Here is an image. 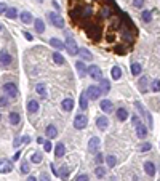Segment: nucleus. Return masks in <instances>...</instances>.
<instances>
[{"mask_svg":"<svg viewBox=\"0 0 160 181\" xmlns=\"http://www.w3.org/2000/svg\"><path fill=\"white\" fill-rule=\"evenodd\" d=\"M87 95H88V98H90V100H98L99 96L102 95V90H101V87L90 85V87L87 88Z\"/></svg>","mask_w":160,"mask_h":181,"instance_id":"obj_1","label":"nucleus"},{"mask_svg":"<svg viewBox=\"0 0 160 181\" xmlns=\"http://www.w3.org/2000/svg\"><path fill=\"white\" fill-rule=\"evenodd\" d=\"M87 123H88V119L83 116V114H77L75 119H74V127L78 128V130H83L87 127Z\"/></svg>","mask_w":160,"mask_h":181,"instance_id":"obj_2","label":"nucleus"},{"mask_svg":"<svg viewBox=\"0 0 160 181\" xmlns=\"http://www.w3.org/2000/svg\"><path fill=\"white\" fill-rule=\"evenodd\" d=\"M48 18L51 21V24L55 27H59V29H62L64 27V19L58 15V13H48Z\"/></svg>","mask_w":160,"mask_h":181,"instance_id":"obj_3","label":"nucleus"},{"mask_svg":"<svg viewBox=\"0 0 160 181\" xmlns=\"http://www.w3.org/2000/svg\"><path fill=\"white\" fill-rule=\"evenodd\" d=\"M3 91H7V95L11 96V98H15V96L18 95V87L15 85V83L8 82V83H5V85H3Z\"/></svg>","mask_w":160,"mask_h":181,"instance_id":"obj_4","label":"nucleus"},{"mask_svg":"<svg viewBox=\"0 0 160 181\" xmlns=\"http://www.w3.org/2000/svg\"><path fill=\"white\" fill-rule=\"evenodd\" d=\"M88 75L91 79H96V80H101L102 79V72H101V69L98 66H90L88 67Z\"/></svg>","mask_w":160,"mask_h":181,"instance_id":"obj_5","label":"nucleus"},{"mask_svg":"<svg viewBox=\"0 0 160 181\" xmlns=\"http://www.w3.org/2000/svg\"><path fill=\"white\" fill-rule=\"evenodd\" d=\"M66 48H68V51L71 54H78V47L75 45V40H72L71 37H68V40H66Z\"/></svg>","mask_w":160,"mask_h":181,"instance_id":"obj_6","label":"nucleus"},{"mask_svg":"<svg viewBox=\"0 0 160 181\" xmlns=\"http://www.w3.org/2000/svg\"><path fill=\"white\" fill-rule=\"evenodd\" d=\"M10 63H11V56H10V53H7L5 50H2V51H0V64H2V67L10 66Z\"/></svg>","mask_w":160,"mask_h":181,"instance_id":"obj_7","label":"nucleus"},{"mask_svg":"<svg viewBox=\"0 0 160 181\" xmlns=\"http://www.w3.org/2000/svg\"><path fill=\"white\" fill-rule=\"evenodd\" d=\"M75 69H77V72H78L80 77H85L88 74V69H87V66H85L83 61H77L75 63Z\"/></svg>","mask_w":160,"mask_h":181,"instance_id":"obj_8","label":"nucleus"},{"mask_svg":"<svg viewBox=\"0 0 160 181\" xmlns=\"http://www.w3.org/2000/svg\"><path fill=\"white\" fill-rule=\"evenodd\" d=\"M96 127L99 130H106V128L109 127V119L108 117H98L96 119Z\"/></svg>","mask_w":160,"mask_h":181,"instance_id":"obj_9","label":"nucleus"},{"mask_svg":"<svg viewBox=\"0 0 160 181\" xmlns=\"http://www.w3.org/2000/svg\"><path fill=\"white\" fill-rule=\"evenodd\" d=\"M99 106H101V109L104 111V112H108V114H111L112 111H114V104H112L109 100H102Z\"/></svg>","mask_w":160,"mask_h":181,"instance_id":"obj_10","label":"nucleus"},{"mask_svg":"<svg viewBox=\"0 0 160 181\" xmlns=\"http://www.w3.org/2000/svg\"><path fill=\"white\" fill-rule=\"evenodd\" d=\"M88 149L91 152H96L99 149V138H91L90 143H88Z\"/></svg>","mask_w":160,"mask_h":181,"instance_id":"obj_11","label":"nucleus"},{"mask_svg":"<svg viewBox=\"0 0 160 181\" xmlns=\"http://www.w3.org/2000/svg\"><path fill=\"white\" fill-rule=\"evenodd\" d=\"M11 170H13L11 162L7 160V159H2V168H0V172H2V173H10Z\"/></svg>","mask_w":160,"mask_h":181,"instance_id":"obj_12","label":"nucleus"},{"mask_svg":"<svg viewBox=\"0 0 160 181\" xmlns=\"http://www.w3.org/2000/svg\"><path fill=\"white\" fill-rule=\"evenodd\" d=\"M117 119H118L120 122H125V120L128 119V111H127L125 107L117 109Z\"/></svg>","mask_w":160,"mask_h":181,"instance_id":"obj_13","label":"nucleus"},{"mask_svg":"<svg viewBox=\"0 0 160 181\" xmlns=\"http://www.w3.org/2000/svg\"><path fill=\"white\" fill-rule=\"evenodd\" d=\"M144 172L148 173L149 176H154L155 175V165L152 162H146L144 163Z\"/></svg>","mask_w":160,"mask_h":181,"instance_id":"obj_14","label":"nucleus"},{"mask_svg":"<svg viewBox=\"0 0 160 181\" xmlns=\"http://www.w3.org/2000/svg\"><path fill=\"white\" fill-rule=\"evenodd\" d=\"M136 135L139 138H146V136H148V128H146L142 123H138L136 125Z\"/></svg>","mask_w":160,"mask_h":181,"instance_id":"obj_15","label":"nucleus"},{"mask_svg":"<svg viewBox=\"0 0 160 181\" xmlns=\"http://www.w3.org/2000/svg\"><path fill=\"white\" fill-rule=\"evenodd\" d=\"M45 133H47L48 138H56V136H58V130H56L55 125H48L47 130H45Z\"/></svg>","mask_w":160,"mask_h":181,"instance_id":"obj_16","label":"nucleus"},{"mask_svg":"<svg viewBox=\"0 0 160 181\" xmlns=\"http://www.w3.org/2000/svg\"><path fill=\"white\" fill-rule=\"evenodd\" d=\"M34 26H35V32H37V34H43V31H45V23H43L42 19H35Z\"/></svg>","mask_w":160,"mask_h":181,"instance_id":"obj_17","label":"nucleus"},{"mask_svg":"<svg viewBox=\"0 0 160 181\" xmlns=\"http://www.w3.org/2000/svg\"><path fill=\"white\" fill-rule=\"evenodd\" d=\"M61 106H62L64 111H72V109H74V101H72V98H66V100L61 103Z\"/></svg>","mask_w":160,"mask_h":181,"instance_id":"obj_18","label":"nucleus"},{"mask_svg":"<svg viewBox=\"0 0 160 181\" xmlns=\"http://www.w3.org/2000/svg\"><path fill=\"white\" fill-rule=\"evenodd\" d=\"M55 154H56V157H64V154H66V147H64L62 143H58V144H56V147H55Z\"/></svg>","mask_w":160,"mask_h":181,"instance_id":"obj_19","label":"nucleus"},{"mask_svg":"<svg viewBox=\"0 0 160 181\" xmlns=\"http://www.w3.org/2000/svg\"><path fill=\"white\" fill-rule=\"evenodd\" d=\"M28 111L31 114H35L37 111H38V103L35 101V100H31L29 103H28Z\"/></svg>","mask_w":160,"mask_h":181,"instance_id":"obj_20","label":"nucleus"},{"mask_svg":"<svg viewBox=\"0 0 160 181\" xmlns=\"http://www.w3.org/2000/svg\"><path fill=\"white\" fill-rule=\"evenodd\" d=\"M78 54L82 56V59H87V61H91V59H93V54H91V53H90L87 48H80Z\"/></svg>","mask_w":160,"mask_h":181,"instance_id":"obj_21","label":"nucleus"},{"mask_svg":"<svg viewBox=\"0 0 160 181\" xmlns=\"http://www.w3.org/2000/svg\"><path fill=\"white\" fill-rule=\"evenodd\" d=\"M53 61H55L58 66H62V64L66 63V59L62 58V54H61V53H58V51H56V53H53Z\"/></svg>","mask_w":160,"mask_h":181,"instance_id":"obj_22","label":"nucleus"},{"mask_svg":"<svg viewBox=\"0 0 160 181\" xmlns=\"http://www.w3.org/2000/svg\"><path fill=\"white\" fill-rule=\"evenodd\" d=\"M80 107H82L83 111L88 107V95H87V93L80 95Z\"/></svg>","mask_w":160,"mask_h":181,"instance_id":"obj_23","label":"nucleus"},{"mask_svg":"<svg viewBox=\"0 0 160 181\" xmlns=\"http://www.w3.org/2000/svg\"><path fill=\"white\" fill-rule=\"evenodd\" d=\"M19 119H21V117H19L18 112H11V114L8 116V120H10L11 125H18V123H19Z\"/></svg>","mask_w":160,"mask_h":181,"instance_id":"obj_24","label":"nucleus"},{"mask_svg":"<svg viewBox=\"0 0 160 181\" xmlns=\"http://www.w3.org/2000/svg\"><path fill=\"white\" fill-rule=\"evenodd\" d=\"M99 82H101V90H102V93H109V90H111V83H109V80L101 79Z\"/></svg>","mask_w":160,"mask_h":181,"instance_id":"obj_25","label":"nucleus"},{"mask_svg":"<svg viewBox=\"0 0 160 181\" xmlns=\"http://www.w3.org/2000/svg\"><path fill=\"white\" fill-rule=\"evenodd\" d=\"M50 44H51V47H55L56 50H62V48L66 47V45L62 44V42H61V40H58V39H51V40H50Z\"/></svg>","mask_w":160,"mask_h":181,"instance_id":"obj_26","label":"nucleus"},{"mask_svg":"<svg viewBox=\"0 0 160 181\" xmlns=\"http://www.w3.org/2000/svg\"><path fill=\"white\" fill-rule=\"evenodd\" d=\"M35 91L42 96V98H45V96H47V87L43 85V83H38V85L35 87Z\"/></svg>","mask_w":160,"mask_h":181,"instance_id":"obj_27","label":"nucleus"},{"mask_svg":"<svg viewBox=\"0 0 160 181\" xmlns=\"http://www.w3.org/2000/svg\"><path fill=\"white\" fill-rule=\"evenodd\" d=\"M120 77H122V69H120L118 66H114V67H112V79L118 80Z\"/></svg>","mask_w":160,"mask_h":181,"instance_id":"obj_28","label":"nucleus"},{"mask_svg":"<svg viewBox=\"0 0 160 181\" xmlns=\"http://www.w3.org/2000/svg\"><path fill=\"white\" fill-rule=\"evenodd\" d=\"M19 16H21V21H22V23H26V24L32 21V15H31V13H28V11H22Z\"/></svg>","mask_w":160,"mask_h":181,"instance_id":"obj_29","label":"nucleus"},{"mask_svg":"<svg viewBox=\"0 0 160 181\" xmlns=\"http://www.w3.org/2000/svg\"><path fill=\"white\" fill-rule=\"evenodd\" d=\"M141 71H142V67H141L139 64H136V63L131 64V74H133V75H139Z\"/></svg>","mask_w":160,"mask_h":181,"instance_id":"obj_30","label":"nucleus"},{"mask_svg":"<svg viewBox=\"0 0 160 181\" xmlns=\"http://www.w3.org/2000/svg\"><path fill=\"white\" fill-rule=\"evenodd\" d=\"M106 163L109 165V168H114V167H115V163H117L115 156H108V157H106Z\"/></svg>","mask_w":160,"mask_h":181,"instance_id":"obj_31","label":"nucleus"},{"mask_svg":"<svg viewBox=\"0 0 160 181\" xmlns=\"http://www.w3.org/2000/svg\"><path fill=\"white\" fill-rule=\"evenodd\" d=\"M59 176L64 178V179L69 176V168H68V165H62L61 168H59Z\"/></svg>","mask_w":160,"mask_h":181,"instance_id":"obj_32","label":"nucleus"},{"mask_svg":"<svg viewBox=\"0 0 160 181\" xmlns=\"http://www.w3.org/2000/svg\"><path fill=\"white\" fill-rule=\"evenodd\" d=\"M5 15H7V18H10V19H15L16 15H18V11H16V8H8Z\"/></svg>","mask_w":160,"mask_h":181,"instance_id":"obj_33","label":"nucleus"},{"mask_svg":"<svg viewBox=\"0 0 160 181\" xmlns=\"http://www.w3.org/2000/svg\"><path fill=\"white\" fill-rule=\"evenodd\" d=\"M141 18H142L144 23H149V21L152 19V13H151V11H142V13H141Z\"/></svg>","mask_w":160,"mask_h":181,"instance_id":"obj_34","label":"nucleus"},{"mask_svg":"<svg viewBox=\"0 0 160 181\" xmlns=\"http://www.w3.org/2000/svg\"><path fill=\"white\" fill-rule=\"evenodd\" d=\"M31 160L34 163H40V162H42V154H40V152H34V154L31 156Z\"/></svg>","mask_w":160,"mask_h":181,"instance_id":"obj_35","label":"nucleus"},{"mask_svg":"<svg viewBox=\"0 0 160 181\" xmlns=\"http://www.w3.org/2000/svg\"><path fill=\"white\" fill-rule=\"evenodd\" d=\"M95 173H96L98 178H102V176L106 175V168H104V167H101V165H98L96 170H95Z\"/></svg>","mask_w":160,"mask_h":181,"instance_id":"obj_36","label":"nucleus"},{"mask_svg":"<svg viewBox=\"0 0 160 181\" xmlns=\"http://www.w3.org/2000/svg\"><path fill=\"white\" fill-rule=\"evenodd\" d=\"M29 170H31V168H29V163H28V162H22V163H21V172H22V173H29Z\"/></svg>","mask_w":160,"mask_h":181,"instance_id":"obj_37","label":"nucleus"},{"mask_svg":"<svg viewBox=\"0 0 160 181\" xmlns=\"http://www.w3.org/2000/svg\"><path fill=\"white\" fill-rule=\"evenodd\" d=\"M152 91H160V80L152 82Z\"/></svg>","mask_w":160,"mask_h":181,"instance_id":"obj_38","label":"nucleus"},{"mask_svg":"<svg viewBox=\"0 0 160 181\" xmlns=\"http://www.w3.org/2000/svg\"><path fill=\"white\" fill-rule=\"evenodd\" d=\"M151 143H144V144H141V147H139V151H142V152H146V151H151Z\"/></svg>","mask_w":160,"mask_h":181,"instance_id":"obj_39","label":"nucleus"},{"mask_svg":"<svg viewBox=\"0 0 160 181\" xmlns=\"http://www.w3.org/2000/svg\"><path fill=\"white\" fill-rule=\"evenodd\" d=\"M133 3H135V7H136V8H141V7L144 5V0H135Z\"/></svg>","mask_w":160,"mask_h":181,"instance_id":"obj_40","label":"nucleus"},{"mask_svg":"<svg viewBox=\"0 0 160 181\" xmlns=\"http://www.w3.org/2000/svg\"><path fill=\"white\" fill-rule=\"evenodd\" d=\"M43 146H45V152H50V151H51V143H50V141H45Z\"/></svg>","mask_w":160,"mask_h":181,"instance_id":"obj_41","label":"nucleus"},{"mask_svg":"<svg viewBox=\"0 0 160 181\" xmlns=\"http://www.w3.org/2000/svg\"><path fill=\"white\" fill-rule=\"evenodd\" d=\"M0 103H2V107H7V106H8V100L5 98V96H2V100H0Z\"/></svg>","mask_w":160,"mask_h":181,"instance_id":"obj_42","label":"nucleus"},{"mask_svg":"<svg viewBox=\"0 0 160 181\" xmlns=\"http://www.w3.org/2000/svg\"><path fill=\"white\" fill-rule=\"evenodd\" d=\"M40 181H50V176L47 173H42L40 175Z\"/></svg>","mask_w":160,"mask_h":181,"instance_id":"obj_43","label":"nucleus"},{"mask_svg":"<svg viewBox=\"0 0 160 181\" xmlns=\"http://www.w3.org/2000/svg\"><path fill=\"white\" fill-rule=\"evenodd\" d=\"M50 167H51V172H53V173H55V175H56V176H59V170H58V168H56V167H55V165H53V163H51V165H50Z\"/></svg>","mask_w":160,"mask_h":181,"instance_id":"obj_44","label":"nucleus"},{"mask_svg":"<svg viewBox=\"0 0 160 181\" xmlns=\"http://www.w3.org/2000/svg\"><path fill=\"white\" fill-rule=\"evenodd\" d=\"M77 181H88V175H80L77 178Z\"/></svg>","mask_w":160,"mask_h":181,"instance_id":"obj_45","label":"nucleus"},{"mask_svg":"<svg viewBox=\"0 0 160 181\" xmlns=\"http://www.w3.org/2000/svg\"><path fill=\"white\" fill-rule=\"evenodd\" d=\"M102 160H104V157H102V154H96V162H98V163H101Z\"/></svg>","mask_w":160,"mask_h":181,"instance_id":"obj_46","label":"nucleus"},{"mask_svg":"<svg viewBox=\"0 0 160 181\" xmlns=\"http://www.w3.org/2000/svg\"><path fill=\"white\" fill-rule=\"evenodd\" d=\"M51 3H53V7H55V8H56V10H58V11H59V10H61V7H59V3H58V2H56V0H53V2H51Z\"/></svg>","mask_w":160,"mask_h":181,"instance_id":"obj_47","label":"nucleus"},{"mask_svg":"<svg viewBox=\"0 0 160 181\" xmlns=\"http://www.w3.org/2000/svg\"><path fill=\"white\" fill-rule=\"evenodd\" d=\"M131 120H133V125H138V123H139V119H138V116H133V119H131Z\"/></svg>","mask_w":160,"mask_h":181,"instance_id":"obj_48","label":"nucleus"},{"mask_svg":"<svg viewBox=\"0 0 160 181\" xmlns=\"http://www.w3.org/2000/svg\"><path fill=\"white\" fill-rule=\"evenodd\" d=\"M21 141H22V143H29V141H31V138H29V136H22V138H21Z\"/></svg>","mask_w":160,"mask_h":181,"instance_id":"obj_49","label":"nucleus"},{"mask_svg":"<svg viewBox=\"0 0 160 181\" xmlns=\"http://www.w3.org/2000/svg\"><path fill=\"white\" fill-rule=\"evenodd\" d=\"M21 143H22V141L19 140V138H16V140H15V143H13V146H19Z\"/></svg>","mask_w":160,"mask_h":181,"instance_id":"obj_50","label":"nucleus"},{"mask_svg":"<svg viewBox=\"0 0 160 181\" xmlns=\"http://www.w3.org/2000/svg\"><path fill=\"white\" fill-rule=\"evenodd\" d=\"M24 37H26V39H28V40H32V35H31L29 32H24Z\"/></svg>","mask_w":160,"mask_h":181,"instance_id":"obj_51","label":"nucleus"},{"mask_svg":"<svg viewBox=\"0 0 160 181\" xmlns=\"http://www.w3.org/2000/svg\"><path fill=\"white\" fill-rule=\"evenodd\" d=\"M19 156H21V152H16V154L13 156V160H18V159H19Z\"/></svg>","mask_w":160,"mask_h":181,"instance_id":"obj_52","label":"nucleus"},{"mask_svg":"<svg viewBox=\"0 0 160 181\" xmlns=\"http://www.w3.org/2000/svg\"><path fill=\"white\" fill-rule=\"evenodd\" d=\"M0 8H2V13L5 15V13H7V7H5V3H2V7H0Z\"/></svg>","mask_w":160,"mask_h":181,"instance_id":"obj_53","label":"nucleus"},{"mask_svg":"<svg viewBox=\"0 0 160 181\" xmlns=\"http://www.w3.org/2000/svg\"><path fill=\"white\" fill-rule=\"evenodd\" d=\"M28 181H37V179H35L34 176H29V178H28Z\"/></svg>","mask_w":160,"mask_h":181,"instance_id":"obj_54","label":"nucleus"},{"mask_svg":"<svg viewBox=\"0 0 160 181\" xmlns=\"http://www.w3.org/2000/svg\"><path fill=\"white\" fill-rule=\"evenodd\" d=\"M37 2H42V0H37Z\"/></svg>","mask_w":160,"mask_h":181,"instance_id":"obj_55","label":"nucleus"}]
</instances>
